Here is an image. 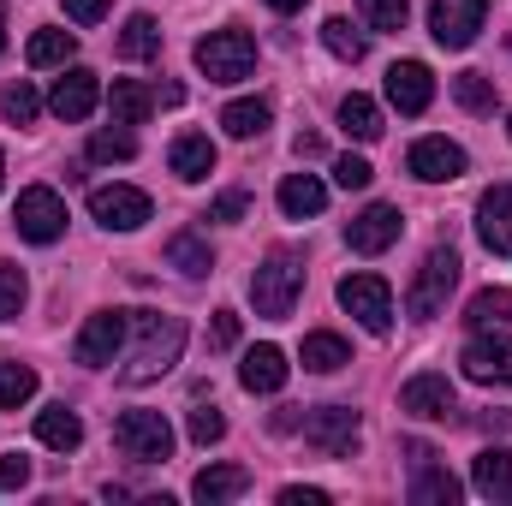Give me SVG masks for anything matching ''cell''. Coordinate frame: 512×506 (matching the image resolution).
<instances>
[{"label":"cell","instance_id":"cb8c5ba5","mask_svg":"<svg viewBox=\"0 0 512 506\" xmlns=\"http://www.w3.org/2000/svg\"><path fill=\"white\" fill-rule=\"evenodd\" d=\"M36 441L54 447V453H72L84 441V417L72 405H48V411H36Z\"/></svg>","mask_w":512,"mask_h":506},{"label":"cell","instance_id":"7c38bea8","mask_svg":"<svg viewBox=\"0 0 512 506\" xmlns=\"http://www.w3.org/2000/svg\"><path fill=\"white\" fill-rule=\"evenodd\" d=\"M459 364H465V376L483 381V387H512V334H477Z\"/></svg>","mask_w":512,"mask_h":506},{"label":"cell","instance_id":"52a82bcc","mask_svg":"<svg viewBox=\"0 0 512 506\" xmlns=\"http://www.w3.org/2000/svg\"><path fill=\"white\" fill-rule=\"evenodd\" d=\"M340 304L370 328V334H387L393 328V286L382 274H346L340 280Z\"/></svg>","mask_w":512,"mask_h":506},{"label":"cell","instance_id":"ee69618b","mask_svg":"<svg viewBox=\"0 0 512 506\" xmlns=\"http://www.w3.org/2000/svg\"><path fill=\"white\" fill-rule=\"evenodd\" d=\"M245 209H251V197L245 191H227V197L209 203V221H245Z\"/></svg>","mask_w":512,"mask_h":506},{"label":"cell","instance_id":"e0dca14e","mask_svg":"<svg viewBox=\"0 0 512 506\" xmlns=\"http://www.w3.org/2000/svg\"><path fill=\"white\" fill-rule=\"evenodd\" d=\"M387 102H393L399 114H423V108L435 102V78H429V66H423V60H399V66H387Z\"/></svg>","mask_w":512,"mask_h":506},{"label":"cell","instance_id":"5b68a950","mask_svg":"<svg viewBox=\"0 0 512 506\" xmlns=\"http://www.w3.org/2000/svg\"><path fill=\"white\" fill-rule=\"evenodd\" d=\"M114 441H120V453L137 459V465L173 459V423H167L161 411H126V417L114 423Z\"/></svg>","mask_w":512,"mask_h":506},{"label":"cell","instance_id":"5bb4252c","mask_svg":"<svg viewBox=\"0 0 512 506\" xmlns=\"http://www.w3.org/2000/svg\"><path fill=\"white\" fill-rule=\"evenodd\" d=\"M477 239H483L495 256L512 262V185L507 179L483 191V203H477Z\"/></svg>","mask_w":512,"mask_h":506},{"label":"cell","instance_id":"60d3db41","mask_svg":"<svg viewBox=\"0 0 512 506\" xmlns=\"http://www.w3.org/2000/svg\"><path fill=\"white\" fill-rule=\"evenodd\" d=\"M0 108H6V120H12V126H30V120H36V90H30V84H12Z\"/></svg>","mask_w":512,"mask_h":506},{"label":"cell","instance_id":"484cf974","mask_svg":"<svg viewBox=\"0 0 512 506\" xmlns=\"http://www.w3.org/2000/svg\"><path fill=\"white\" fill-rule=\"evenodd\" d=\"M108 114H114V126H143V120L155 114V90H143L137 78H114V90H108Z\"/></svg>","mask_w":512,"mask_h":506},{"label":"cell","instance_id":"1f68e13d","mask_svg":"<svg viewBox=\"0 0 512 506\" xmlns=\"http://www.w3.org/2000/svg\"><path fill=\"white\" fill-rule=\"evenodd\" d=\"M78 54V36L72 30H36L30 36V66H66Z\"/></svg>","mask_w":512,"mask_h":506},{"label":"cell","instance_id":"7a4b0ae2","mask_svg":"<svg viewBox=\"0 0 512 506\" xmlns=\"http://www.w3.org/2000/svg\"><path fill=\"white\" fill-rule=\"evenodd\" d=\"M298 292H304V256H298V251H268V262L251 274L256 316L286 322V316H292V304H298Z\"/></svg>","mask_w":512,"mask_h":506},{"label":"cell","instance_id":"3957f363","mask_svg":"<svg viewBox=\"0 0 512 506\" xmlns=\"http://www.w3.org/2000/svg\"><path fill=\"white\" fill-rule=\"evenodd\" d=\"M256 66V36L251 30H209L203 42H197V72L209 78V84H239V78H251Z\"/></svg>","mask_w":512,"mask_h":506},{"label":"cell","instance_id":"4316f807","mask_svg":"<svg viewBox=\"0 0 512 506\" xmlns=\"http://www.w3.org/2000/svg\"><path fill=\"white\" fill-rule=\"evenodd\" d=\"M298 358H304V370H316V376H334V370H346V364H352V346H346L340 334H304Z\"/></svg>","mask_w":512,"mask_h":506},{"label":"cell","instance_id":"816d5d0a","mask_svg":"<svg viewBox=\"0 0 512 506\" xmlns=\"http://www.w3.org/2000/svg\"><path fill=\"white\" fill-rule=\"evenodd\" d=\"M0 179H6V155H0Z\"/></svg>","mask_w":512,"mask_h":506},{"label":"cell","instance_id":"83f0119b","mask_svg":"<svg viewBox=\"0 0 512 506\" xmlns=\"http://www.w3.org/2000/svg\"><path fill=\"white\" fill-rule=\"evenodd\" d=\"M340 126H346V137H358V143H376L382 137V108L370 96H346L340 102Z\"/></svg>","mask_w":512,"mask_h":506},{"label":"cell","instance_id":"4dcf8cb0","mask_svg":"<svg viewBox=\"0 0 512 506\" xmlns=\"http://www.w3.org/2000/svg\"><path fill=\"white\" fill-rule=\"evenodd\" d=\"M465 322H471V328H501V322H512V292H507V286L477 292V298H471V310H465Z\"/></svg>","mask_w":512,"mask_h":506},{"label":"cell","instance_id":"ffe728a7","mask_svg":"<svg viewBox=\"0 0 512 506\" xmlns=\"http://www.w3.org/2000/svg\"><path fill=\"white\" fill-rule=\"evenodd\" d=\"M167 167H173L185 185H197V179H209V173H215V143H209L203 131H179V137H173V149H167Z\"/></svg>","mask_w":512,"mask_h":506},{"label":"cell","instance_id":"44dd1931","mask_svg":"<svg viewBox=\"0 0 512 506\" xmlns=\"http://www.w3.org/2000/svg\"><path fill=\"white\" fill-rule=\"evenodd\" d=\"M328 209V185L316 179V173H286L280 179V215L286 221H310V215H322Z\"/></svg>","mask_w":512,"mask_h":506},{"label":"cell","instance_id":"b9f144b4","mask_svg":"<svg viewBox=\"0 0 512 506\" xmlns=\"http://www.w3.org/2000/svg\"><path fill=\"white\" fill-rule=\"evenodd\" d=\"M334 179H340L346 191H364V185L376 179V167H370L364 155H340V161H334Z\"/></svg>","mask_w":512,"mask_h":506},{"label":"cell","instance_id":"74e56055","mask_svg":"<svg viewBox=\"0 0 512 506\" xmlns=\"http://www.w3.org/2000/svg\"><path fill=\"white\" fill-rule=\"evenodd\" d=\"M221 435H227V417H221L209 399H197V405H191V441H197V447H215Z\"/></svg>","mask_w":512,"mask_h":506},{"label":"cell","instance_id":"603a6c76","mask_svg":"<svg viewBox=\"0 0 512 506\" xmlns=\"http://www.w3.org/2000/svg\"><path fill=\"white\" fill-rule=\"evenodd\" d=\"M245 489H251V471H245V465H209V471H197V483H191V495L203 506L239 501Z\"/></svg>","mask_w":512,"mask_h":506},{"label":"cell","instance_id":"2e32d148","mask_svg":"<svg viewBox=\"0 0 512 506\" xmlns=\"http://www.w3.org/2000/svg\"><path fill=\"white\" fill-rule=\"evenodd\" d=\"M399 227H405V221H399L393 203H370V209L346 227V245H352L358 256H382L387 245H399Z\"/></svg>","mask_w":512,"mask_h":506},{"label":"cell","instance_id":"c3c4849f","mask_svg":"<svg viewBox=\"0 0 512 506\" xmlns=\"http://www.w3.org/2000/svg\"><path fill=\"white\" fill-rule=\"evenodd\" d=\"M292 149H298V155L310 161V155H322V137H310V131H298V143H292Z\"/></svg>","mask_w":512,"mask_h":506},{"label":"cell","instance_id":"f6af8a7d","mask_svg":"<svg viewBox=\"0 0 512 506\" xmlns=\"http://www.w3.org/2000/svg\"><path fill=\"white\" fill-rule=\"evenodd\" d=\"M108 6H114V0H66V18L90 30V24H102V18H108Z\"/></svg>","mask_w":512,"mask_h":506},{"label":"cell","instance_id":"f907efd6","mask_svg":"<svg viewBox=\"0 0 512 506\" xmlns=\"http://www.w3.org/2000/svg\"><path fill=\"white\" fill-rule=\"evenodd\" d=\"M0 54H6V6H0Z\"/></svg>","mask_w":512,"mask_h":506},{"label":"cell","instance_id":"f1b7e54d","mask_svg":"<svg viewBox=\"0 0 512 506\" xmlns=\"http://www.w3.org/2000/svg\"><path fill=\"white\" fill-rule=\"evenodd\" d=\"M120 54H126V60H155V54H161V30H155L149 12L126 18V30H120Z\"/></svg>","mask_w":512,"mask_h":506},{"label":"cell","instance_id":"7dc6e473","mask_svg":"<svg viewBox=\"0 0 512 506\" xmlns=\"http://www.w3.org/2000/svg\"><path fill=\"white\" fill-rule=\"evenodd\" d=\"M280 506H328V495H322V489H298V483H292V489H280Z\"/></svg>","mask_w":512,"mask_h":506},{"label":"cell","instance_id":"7402d4cb","mask_svg":"<svg viewBox=\"0 0 512 506\" xmlns=\"http://www.w3.org/2000/svg\"><path fill=\"white\" fill-rule=\"evenodd\" d=\"M471 483L483 501H512V453L507 447H483L471 465Z\"/></svg>","mask_w":512,"mask_h":506},{"label":"cell","instance_id":"ac0fdd59","mask_svg":"<svg viewBox=\"0 0 512 506\" xmlns=\"http://www.w3.org/2000/svg\"><path fill=\"white\" fill-rule=\"evenodd\" d=\"M96 96H102V84H96V72H84V66H72L60 84H54V96H48V108H54V120H66V126H78V120H90V108H96Z\"/></svg>","mask_w":512,"mask_h":506},{"label":"cell","instance_id":"ab89813d","mask_svg":"<svg viewBox=\"0 0 512 506\" xmlns=\"http://www.w3.org/2000/svg\"><path fill=\"white\" fill-rule=\"evenodd\" d=\"M18 310H24V268L0 262V322H12Z\"/></svg>","mask_w":512,"mask_h":506},{"label":"cell","instance_id":"d4e9b609","mask_svg":"<svg viewBox=\"0 0 512 506\" xmlns=\"http://www.w3.org/2000/svg\"><path fill=\"white\" fill-rule=\"evenodd\" d=\"M411 501H417V506H453V501H459V477H453V471H441V465H435V453H429V459H417Z\"/></svg>","mask_w":512,"mask_h":506},{"label":"cell","instance_id":"d590c367","mask_svg":"<svg viewBox=\"0 0 512 506\" xmlns=\"http://www.w3.org/2000/svg\"><path fill=\"white\" fill-rule=\"evenodd\" d=\"M322 42H328L340 60H352V66H358V60H364V48H370V42L352 30V18H328V24H322Z\"/></svg>","mask_w":512,"mask_h":506},{"label":"cell","instance_id":"6da1fadb","mask_svg":"<svg viewBox=\"0 0 512 506\" xmlns=\"http://www.w3.org/2000/svg\"><path fill=\"white\" fill-rule=\"evenodd\" d=\"M131 334H137V346H131L126 370H120V381H131V387L167 376L185 352V322L167 316V310H131Z\"/></svg>","mask_w":512,"mask_h":506},{"label":"cell","instance_id":"8d00e7d4","mask_svg":"<svg viewBox=\"0 0 512 506\" xmlns=\"http://www.w3.org/2000/svg\"><path fill=\"white\" fill-rule=\"evenodd\" d=\"M90 155H96V161H131V155H137V137H131V126L96 131V137H90Z\"/></svg>","mask_w":512,"mask_h":506},{"label":"cell","instance_id":"f546056e","mask_svg":"<svg viewBox=\"0 0 512 506\" xmlns=\"http://www.w3.org/2000/svg\"><path fill=\"white\" fill-rule=\"evenodd\" d=\"M268 120H274V114H268L262 96H251V102H227V108H221V126L233 131V137H262Z\"/></svg>","mask_w":512,"mask_h":506},{"label":"cell","instance_id":"30bf717a","mask_svg":"<svg viewBox=\"0 0 512 506\" xmlns=\"http://www.w3.org/2000/svg\"><path fill=\"white\" fill-rule=\"evenodd\" d=\"M90 215H96L108 233H137L155 209H149V197H143L137 185H96V191H90Z\"/></svg>","mask_w":512,"mask_h":506},{"label":"cell","instance_id":"ba28073f","mask_svg":"<svg viewBox=\"0 0 512 506\" xmlns=\"http://www.w3.org/2000/svg\"><path fill=\"white\" fill-rule=\"evenodd\" d=\"M304 441L322 453V459H346L358 453V411L352 405H322L304 417Z\"/></svg>","mask_w":512,"mask_h":506},{"label":"cell","instance_id":"8fae6325","mask_svg":"<svg viewBox=\"0 0 512 506\" xmlns=\"http://www.w3.org/2000/svg\"><path fill=\"white\" fill-rule=\"evenodd\" d=\"M126 334H131L126 310H102V316H90V322H84V334H78V364H90V370L114 364V358H120V346H126Z\"/></svg>","mask_w":512,"mask_h":506},{"label":"cell","instance_id":"9c48e42d","mask_svg":"<svg viewBox=\"0 0 512 506\" xmlns=\"http://www.w3.org/2000/svg\"><path fill=\"white\" fill-rule=\"evenodd\" d=\"M489 18V0H435L429 6V36L441 48H471Z\"/></svg>","mask_w":512,"mask_h":506},{"label":"cell","instance_id":"bcb514c9","mask_svg":"<svg viewBox=\"0 0 512 506\" xmlns=\"http://www.w3.org/2000/svg\"><path fill=\"white\" fill-rule=\"evenodd\" d=\"M24 483H30V459H24V453L0 459V489H24Z\"/></svg>","mask_w":512,"mask_h":506},{"label":"cell","instance_id":"277c9868","mask_svg":"<svg viewBox=\"0 0 512 506\" xmlns=\"http://www.w3.org/2000/svg\"><path fill=\"white\" fill-rule=\"evenodd\" d=\"M453 286H459V256H453V245H435V251L423 256L411 292H405V310H411L417 322H429V316H441V304H447Z\"/></svg>","mask_w":512,"mask_h":506},{"label":"cell","instance_id":"9a60e30c","mask_svg":"<svg viewBox=\"0 0 512 506\" xmlns=\"http://www.w3.org/2000/svg\"><path fill=\"white\" fill-rule=\"evenodd\" d=\"M405 167H411L423 185H447V179H459V173H465V149H459V143H447V137H423V143H411Z\"/></svg>","mask_w":512,"mask_h":506},{"label":"cell","instance_id":"8992f818","mask_svg":"<svg viewBox=\"0 0 512 506\" xmlns=\"http://www.w3.org/2000/svg\"><path fill=\"white\" fill-rule=\"evenodd\" d=\"M12 227H18V239H30V245H54V239L66 233V203H60L48 185H30V191H18Z\"/></svg>","mask_w":512,"mask_h":506},{"label":"cell","instance_id":"7bdbcfd3","mask_svg":"<svg viewBox=\"0 0 512 506\" xmlns=\"http://www.w3.org/2000/svg\"><path fill=\"white\" fill-rule=\"evenodd\" d=\"M209 346H215V352H233V346H239V316H233V310H215V322H209Z\"/></svg>","mask_w":512,"mask_h":506},{"label":"cell","instance_id":"e575fe53","mask_svg":"<svg viewBox=\"0 0 512 506\" xmlns=\"http://www.w3.org/2000/svg\"><path fill=\"white\" fill-rule=\"evenodd\" d=\"M36 393V370L30 364H0V411H18Z\"/></svg>","mask_w":512,"mask_h":506},{"label":"cell","instance_id":"f35d334b","mask_svg":"<svg viewBox=\"0 0 512 506\" xmlns=\"http://www.w3.org/2000/svg\"><path fill=\"white\" fill-rule=\"evenodd\" d=\"M358 12H364V24L370 30H405V0H358Z\"/></svg>","mask_w":512,"mask_h":506},{"label":"cell","instance_id":"681fc988","mask_svg":"<svg viewBox=\"0 0 512 506\" xmlns=\"http://www.w3.org/2000/svg\"><path fill=\"white\" fill-rule=\"evenodd\" d=\"M268 6H274V12H298L304 0H268Z\"/></svg>","mask_w":512,"mask_h":506},{"label":"cell","instance_id":"d6986e66","mask_svg":"<svg viewBox=\"0 0 512 506\" xmlns=\"http://www.w3.org/2000/svg\"><path fill=\"white\" fill-rule=\"evenodd\" d=\"M286 376H292V364H286L280 346H251L245 364H239V387H245V393H280Z\"/></svg>","mask_w":512,"mask_h":506},{"label":"cell","instance_id":"d6a6232c","mask_svg":"<svg viewBox=\"0 0 512 506\" xmlns=\"http://www.w3.org/2000/svg\"><path fill=\"white\" fill-rule=\"evenodd\" d=\"M167 262H173L179 274H209L215 256H209V245H203L197 233H173V239H167Z\"/></svg>","mask_w":512,"mask_h":506},{"label":"cell","instance_id":"836d02e7","mask_svg":"<svg viewBox=\"0 0 512 506\" xmlns=\"http://www.w3.org/2000/svg\"><path fill=\"white\" fill-rule=\"evenodd\" d=\"M453 96H459L465 114H495V84H489L483 72H459V78H453Z\"/></svg>","mask_w":512,"mask_h":506},{"label":"cell","instance_id":"4fadbf2b","mask_svg":"<svg viewBox=\"0 0 512 506\" xmlns=\"http://www.w3.org/2000/svg\"><path fill=\"white\" fill-rule=\"evenodd\" d=\"M399 411H411V417H429V423H447L459 405H453V381L435 376V370H423V376H411L399 387Z\"/></svg>","mask_w":512,"mask_h":506}]
</instances>
